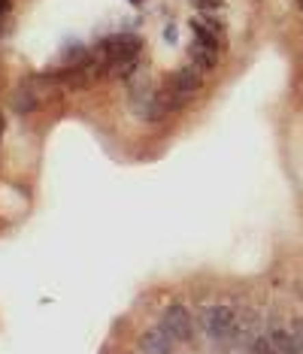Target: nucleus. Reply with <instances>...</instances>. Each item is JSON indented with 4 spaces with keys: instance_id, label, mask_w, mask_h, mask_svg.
I'll list each match as a JSON object with an SVG mask.
<instances>
[{
    "instance_id": "f257e3e1",
    "label": "nucleus",
    "mask_w": 303,
    "mask_h": 354,
    "mask_svg": "<svg viewBox=\"0 0 303 354\" xmlns=\"http://www.w3.org/2000/svg\"><path fill=\"white\" fill-rule=\"evenodd\" d=\"M237 324L239 318L230 306H213L203 312V327H207V336L215 354H224L230 345H237Z\"/></svg>"
},
{
    "instance_id": "f03ea898",
    "label": "nucleus",
    "mask_w": 303,
    "mask_h": 354,
    "mask_svg": "<svg viewBox=\"0 0 303 354\" xmlns=\"http://www.w3.org/2000/svg\"><path fill=\"white\" fill-rule=\"evenodd\" d=\"M140 37H133V33H116V37H107L101 42V58H103V70L118 67V64H128V61H137L140 58Z\"/></svg>"
},
{
    "instance_id": "7ed1b4c3",
    "label": "nucleus",
    "mask_w": 303,
    "mask_h": 354,
    "mask_svg": "<svg viewBox=\"0 0 303 354\" xmlns=\"http://www.w3.org/2000/svg\"><path fill=\"white\" fill-rule=\"evenodd\" d=\"M158 327L164 330V333L170 336L176 345L192 342V330H194V324H192V312H188L185 306H179V303H173V306H167L164 312H161Z\"/></svg>"
},
{
    "instance_id": "20e7f679",
    "label": "nucleus",
    "mask_w": 303,
    "mask_h": 354,
    "mask_svg": "<svg viewBox=\"0 0 303 354\" xmlns=\"http://www.w3.org/2000/svg\"><path fill=\"white\" fill-rule=\"evenodd\" d=\"M137 351H140V354H176V342H173V339L167 336L161 327H155V330H146V333H140Z\"/></svg>"
},
{
    "instance_id": "39448f33",
    "label": "nucleus",
    "mask_w": 303,
    "mask_h": 354,
    "mask_svg": "<svg viewBox=\"0 0 303 354\" xmlns=\"http://www.w3.org/2000/svg\"><path fill=\"white\" fill-rule=\"evenodd\" d=\"M218 55L222 52H215V49H209V46H203V42H192V49H188V58H192L194 67H200L203 73H209V70H215V64H218Z\"/></svg>"
},
{
    "instance_id": "423d86ee",
    "label": "nucleus",
    "mask_w": 303,
    "mask_h": 354,
    "mask_svg": "<svg viewBox=\"0 0 303 354\" xmlns=\"http://www.w3.org/2000/svg\"><path fill=\"white\" fill-rule=\"evenodd\" d=\"M270 339H273V345H276L279 354H303L298 336H294V330H273Z\"/></svg>"
},
{
    "instance_id": "0eeeda50",
    "label": "nucleus",
    "mask_w": 303,
    "mask_h": 354,
    "mask_svg": "<svg viewBox=\"0 0 303 354\" xmlns=\"http://www.w3.org/2000/svg\"><path fill=\"white\" fill-rule=\"evenodd\" d=\"M16 109H18V112H34V109H37V100H34V94H27V91L16 94Z\"/></svg>"
},
{
    "instance_id": "6e6552de",
    "label": "nucleus",
    "mask_w": 303,
    "mask_h": 354,
    "mask_svg": "<svg viewBox=\"0 0 303 354\" xmlns=\"http://www.w3.org/2000/svg\"><path fill=\"white\" fill-rule=\"evenodd\" d=\"M222 3H224V0H194V6H197V10H203V12H207V10H222Z\"/></svg>"
},
{
    "instance_id": "1a4fd4ad",
    "label": "nucleus",
    "mask_w": 303,
    "mask_h": 354,
    "mask_svg": "<svg viewBox=\"0 0 303 354\" xmlns=\"http://www.w3.org/2000/svg\"><path fill=\"white\" fill-rule=\"evenodd\" d=\"M164 37H167V40H170V42L176 40V27H173V25H170V27H167V31H164Z\"/></svg>"
},
{
    "instance_id": "9d476101",
    "label": "nucleus",
    "mask_w": 303,
    "mask_h": 354,
    "mask_svg": "<svg viewBox=\"0 0 303 354\" xmlns=\"http://www.w3.org/2000/svg\"><path fill=\"white\" fill-rule=\"evenodd\" d=\"M3 12H10V0H0V16H3Z\"/></svg>"
},
{
    "instance_id": "9b49d317",
    "label": "nucleus",
    "mask_w": 303,
    "mask_h": 354,
    "mask_svg": "<svg viewBox=\"0 0 303 354\" xmlns=\"http://www.w3.org/2000/svg\"><path fill=\"white\" fill-rule=\"evenodd\" d=\"M3 127H6V122H3V115H0V137H3Z\"/></svg>"
},
{
    "instance_id": "f8f14e48",
    "label": "nucleus",
    "mask_w": 303,
    "mask_h": 354,
    "mask_svg": "<svg viewBox=\"0 0 303 354\" xmlns=\"http://www.w3.org/2000/svg\"><path fill=\"white\" fill-rule=\"evenodd\" d=\"M131 3H143V0H131Z\"/></svg>"
},
{
    "instance_id": "ddd939ff",
    "label": "nucleus",
    "mask_w": 303,
    "mask_h": 354,
    "mask_svg": "<svg viewBox=\"0 0 303 354\" xmlns=\"http://www.w3.org/2000/svg\"><path fill=\"white\" fill-rule=\"evenodd\" d=\"M300 10H303V0H300Z\"/></svg>"
},
{
    "instance_id": "4468645a",
    "label": "nucleus",
    "mask_w": 303,
    "mask_h": 354,
    "mask_svg": "<svg viewBox=\"0 0 303 354\" xmlns=\"http://www.w3.org/2000/svg\"><path fill=\"white\" fill-rule=\"evenodd\" d=\"M137 354H140V351H137Z\"/></svg>"
}]
</instances>
